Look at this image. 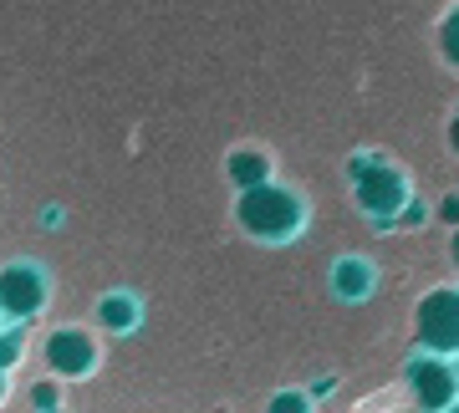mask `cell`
Wrapping results in <instances>:
<instances>
[{"instance_id": "8fae6325", "label": "cell", "mask_w": 459, "mask_h": 413, "mask_svg": "<svg viewBox=\"0 0 459 413\" xmlns=\"http://www.w3.org/2000/svg\"><path fill=\"white\" fill-rule=\"evenodd\" d=\"M455 261H459V240H455Z\"/></svg>"}, {"instance_id": "5b68a950", "label": "cell", "mask_w": 459, "mask_h": 413, "mask_svg": "<svg viewBox=\"0 0 459 413\" xmlns=\"http://www.w3.org/2000/svg\"><path fill=\"white\" fill-rule=\"evenodd\" d=\"M47 367L62 373V378H87V373L98 367L92 337H82V331H56V337L47 342Z\"/></svg>"}, {"instance_id": "3957f363", "label": "cell", "mask_w": 459, "mask_h": 413, "mask_svg": "<svg viewBox=\"0 0 459 413\" xmlns=\"http://www.w3.org/2000/svg\"><path fill=\"white\" fill-rule=\"evenodd\" d=\"M419 342L429 352H459V291H434L419 306Z\"/></svg>"}, {"instance_id": "30bf717a", "label": "cell", "mask_w": 459, "mask_h": 413, "mask_svg": "<svg viewBox=\"0 0 459 413\" xmlns=\"http://www.w3.org/2000/svg\"><path fill=\"white\" fill-rule=\"evenodd\" d=\"M455 149H459V117H455Z\"/></svg>"}, {"instance_id": "7a4b0ae2", "label": "cell", "mask_w": 459, "mask_h": 413, "mask_svg": "<svg viewBox=\"0 0 459 413\" xmlns=\"http://www.w3.org/2000/svg\"><path fill=\"white\" fill-rule=\"evenodd\" d=\"M409 388L419 398V409L424 413H444L459 403V373L444 363L439 352L434 357H413L409 363Z\"/></svg>"}, {"instance_id": "6da1fadb", "label": "cell", "mask_w": 459, "mask_h": 413, "mask_svg": "<svg viewBox=\"0 0 459 413\" xmlns=\"http://www.w3.org/2000/svg\"><path fill=\"white\" fill-rule=\"evenodd\" d=\"M240 225L265 235V240H281V235H291L301 225V199L286 194V189H255L240 204Z\"/></svg>"}, {"instance_id": "277c9868", "label": "cell", "mask_w": 459, "mask_h": 413, "mask_svg": "<svg viewBox=\"0 0 459 413\" xmlns=\"http://www.w3.org/2000/svg\"><path fill=\"white\" fill-rule=\"evenodd\" d=\"M358 199L362 210L377 219L398 215V204H409V184H403V174L388 164H373V168H358Z\"/></svg>"}, {"instance_id": "ba28073f", "label": "cell", "mask_w": 459, "mask_h": 413, "mask_svg": "<svg viewBox=\"0 0 459 413\" xmlns=\"http://www.w3.org/2000/svg\"><path fill=\"white\" fill-rule=\"evenodd\" d=\"M271 413H312V398L307 393H276L271 398Z\"/></svg>"}, {"instance_id": "9c48e42d", "label": "cell", "mask_w": 459, "mask_h": 413, "mask_svg": "<svg viewBox=\"0 0 459 413\" xmlns=\"http://www.w3.org/2000/svg\"><path fill=\"white\" fill-rule=\"evenodd\" d=\"M439 41H444V56L459 66V11L449 21H444V31H439Z\"/></svg>"}, {"instance_id": "52a82bcc", "label": "cell", "mask_w": 459, "mask_h": 413, "mask_svg": "<svg viewBox=\"0 0 459 413\" xmlns=\"http://www.w3.org/2000/svg\"><path fill=\"white\" fill-rule=\"evenodd\" d=\"M332 286H337L347 301H358V297H368V286H373V271H368L362 261H342L337 271H332Z\"/></svg>"}, {"instance_id": "8992f818", "label": "cell", "mask_w": 459, "mask_h": 413, "mask_svg": "<svg viewBox=\"0 0 459 413\" xmlns=\"http://www.w3.org/2000/svg\"><path fill=\"white\" fill-rule=\"evenodd\" d=\"M41 297H47V286H41V276H36L31 265H16V271L0 276V301L16 316H31L36 306H41Z\"/></svg>"}]
</instances>
